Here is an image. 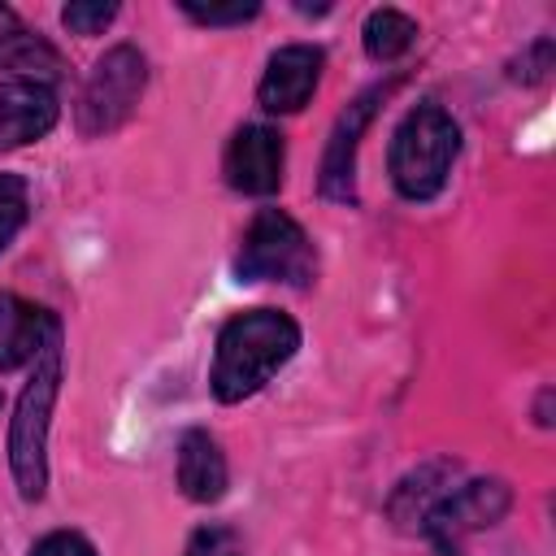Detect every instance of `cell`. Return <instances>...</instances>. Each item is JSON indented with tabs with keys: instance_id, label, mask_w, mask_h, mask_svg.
I'll return each mask as SVG.
<instances>
[{
	"instance_id": "obj_7",
	"label": "cell",
	"mask_w": 556,
	"mask_h": 556,
	"mask_svg": "<svg viewBox=\"0 0 556 556\" xmlns=\"http://www.w3.org/2000/svg\"><path fill=\"white\" fill-rule=\"evenodd\" d=\"M282 165H287L282 135L265 122H248L230 135L222 174L239 195H274L282 187Z\"/></svg>"
},
{
	"instance_id": "obj_1",
	"label": "cell",
	"mask_w": 556,
	"mask_h": 556,
	"mask_svg": "<svg viewBox=\"0 0 556 556\" xmlns=\"http://www.w3.org/2000/svg\"><path fill=\"white\" fill-rule=\"evenodd\" d=\"M300 352V326L278 308H243L217 330L208 387L222 404L252 400Z\"/></svg>"
},
{
	"instance_id": "obj_19",
	"label": "cell",
	"mask_w": 556,
	"mask_h": 556,
	"mask_svg": "<svg viewBox=\"0 0 556 556\" xmlns=\"http://www.w3.org/2000/svg\"><path fill=\"white\" fill-rule=\"evenodd\" d=\"M187 556H243V547H239V539L226 526H204L187 543Z\"/></svg>"
},
{
	"instance_id": "obj_4",
	"label": "cell",
	"mask_w": 556,
	"mask_h": 556,
	"mask_svg": "<svg viewBox=\"0 0 556 556\" xmlns=\"http://www.w3.org/2000/svg\"><path fill=\"white\" fill-rule=\"evenodd\" d=\"M239 282H287V287H308L317 274V252L313 239L295 217L282 208H261L239 243L235 256Z\"/></svg>"
},
{
	"instance_id": "obj_15",
	"label": "cell",
	"mask_w": 556,
	"mask_h": 556,
	"mask_svg": "<svg viewBox=\"0 0 556 556\" xmlns=\"http://www.w3.org/2000/svg\"><path fill=\"white\" fill-rule=\"evenodd\" d=\"M413 39H417V22H413L408 13H400V9H374V13L365 17V26H361L365 56L378 61V65L404 56V52L413 48Z\"/></svg>"
},
{
	"instance_id": "obj_5",
	"label": "cell",
	"mask_w": 556,
	"mask_h": 556,
	"mask_svg": "<svg viewBox=\"0 0 556 556\" xmlns=\"http://www.w3.org/2000/svg\"><path fill=\"white\" fill-rule=\"evenodd\" d=\"M143 87H148V61H143V52L135 43L109 48L91 65V74L83 83V96H78V130L91 135V139L96 135H113L117 126L130 122Z\"/></svg>"
},
{
	"instance_id": "obj_20",
	"label": "cell",
	"mask_w": 556,
	"mask_h": 556,
	"mask_svg": "<svg viewBox=\"0 0 556 556\" xmlns=\"http://www.w3.org/2000/svg\"><path fill=\"white\" fill-rule=\"evenodd\" d=\"M30 556H96V547L74 530H52L30 547Z\"/></svg>"
},
{
	"instance_id": "obj_18",
	"label": "cell",
	"mask_w": 556,
	"mask_h": 556,
	"mask_svg": "<svg viewBox=\"0 0 556 556\" xmlns=\"http://www.w3.org/2000/svg\"><path fill=\"white\" fill-rule=\"evenodd\" d=\"M113 17H117V4L113 0H70L61 9V22H65L70 35H100Z\"/></svg>"
},
{
	"instance_id": "obj_10",
	"label": "cell",
	"mask_w": 556,
	"mask_h": 556,
	"mask_svg": "<svg viewBox=\"0 0 556 556\" xmlns=\"http://www.w3.org/2000/svg\"><path fill=\"white\" fill-rule=\"evenodd\" d=\"M61 117L56 91L35 78H0V148L39 143Z\"/></svg>"
},
{
	"instance_id": "obj_16",
	"label": "cell",
	"mask_w": 556,
	"mask_h": 556,
	"mask_svg": "<svg viewBox=\"0 0 556 556\" xmlns=\"http://www.w3.org/2000/svg\"><path fill=\"white\" fill-rule=\"evenodd\" d=\"M30 217V195L17 174H0V252L17 239V230Z\"/></svg>"
},
{
	"instance_id": "obj_14",
	"label": "cell",
	"mask_w": 556,
	"mask_h": 556,
	"mask_svg": "<svg viewBox=\"0 0 556 556\" xmlns=\"http://www.w3.org/2000/svg\"><path fill=\"white\" fill-rule=\"evenodd\" d=\"M452 473H456L452 460H434V465H421L413 478H404L391 495V513L400 517V526H413V521L421 526V517L434 508V500L443 491H452Z\"/></svg>"
},
{
	"instance_id": "obj_12",
	"label": "cell",
	"mask_w": 556,
	"mask_h": 556,
	"mask_svg": "<svg viewBox=\"0 0 556 556\" xmlns=\"http://www.w3.org/2000/svg\"><path fill=\"white\" fill-rule=\"evenodd\" d=\"M0 70L4 78H35L52 87L65 74V61L39 30H30L9 4H0Z\"/></svg>"
},
{
	"instance_id": "obj_9",
	"label": "cell",
	"mask_w": 556,
	"mask_h": 556,
	"mask_svg": "<svg viewBox=\"0 0 556 556\" xmlns=\"http://www.w3.org/2000/svg\"><path fill=\"white\" fill-rule=\"evenodd\" d=\"M321 70H326V52L317 43H287L269 56L265 74H261V87H256V104L265 113H300L317 83H321Z\"/></svg>"
},
{
	"instance_id": "obj_17",
	"label": "cell",
	"mask_w": 556,
	"mask_h": 556,
	"mask_svg": "<svg viewBox=\"0 0 556 556\" xmlns=\"http://www.w3.org/2000/svg\"><path fill=\"white\" fill-rule=\"evenodd\" d=\"M191 22H200V26H243V22H252L256 13H261V4L256 0H230V4H200V0H182L178 4Z\"/></svg>"
},
{
	"instance_id": "obj_13",
	"label": "cell",
	"mask_w": 556,
	"mask_h": 556,
	"mask_svg": "<svg viewBox=\"0 0 556 556\" xmlns=\"http://www.w3.org/2000/svg\"><path fill=\"white\" fill-rule=\"evenodd\" d=\"M178 486L191 504H217L226 495L230 469H226V452L208 430H187L178 439Z\"/></svg>"
},
{
	"instance_id": "obj_8",
	"label": "cell",
	"mask_w": 556,
	"mask_h": 556,
	"mask_svg": "<svg viewBox=\"0 0 556 556\" xmlns=\"http://www.w3.org/2000/svg\"><path fill=\"white\" fill-rule=\"evenodd\" d=\"M391 87H395V83H374V87H365V91L339 113V122H334V130H330V143H326V156H321V195H326V200L348 204V200L356 195V191H352L356 148H361V135H365V126L374 122V113H378V104L387 100Z\"/></svg>"
},
{
	"instance_id": "obj_11",
	"label": "cell",
	"mask_w": 556,
	"mask_h": 556,
	"mask_svg": "<svg viewBox=\"0 0 556 556\" xmlns=\"http://www.w3.org/2000/svg\"><path fill=\"white\" fill-rule=\"evenodd\" d=\"M56 330H61L56 313H48L13 291H0V374L30 365Z\"/></svg>"
},
{
	"instance_id": "obj_2",
	"label": "cell",
	"mask_w": 556,
	"mask_h": 556,
	"mask_svg": "<svg viewBox=\"0 0 556 556\" xmlns=\"http://www.w3.org/2000/svg\"><path fill=\"white\" fill-rule=\"evenodd\" d=\"M456 156H460L456 117L443 104L426 100V104L408 109L404 122L395 126L391 148H387V169H391V182L404 200L426 204L447 187Z\"/></svg>"
},
{
	"instance_id": "obj_6",
	"label": "cell",
	"mask_w": 556,
	"mask_h": 556,
	"mask_svg": "<svg viewBox=\"0 0 556 556\" xmlns=\"http://www.w3.org/2000/svg\"><path fill=\"white\" fill-rule=\"evenodd\" d=\"M508 504H513V491L504 478H473L443 491L434 508L421 517V530L443 556H460L478 530H491L508 513Z\"/></svg>"
},
{
	"instance_id": "obj_3",
	"label": "cell",
	"mask_w": 556,
	"mask_h": 556,
	"mask_svg": "<svg viewBox=\"0 0 556 556\" xmlns=\"http://www.w3.org/2000/svg\"><path fill=\"white\" fill-rule=\"evenodd\" d=\"M56 391H61V330L30 361V378L9 421V469L22 500H39L48 486V430H52Z\"/></svg>"
}]
</instances>
